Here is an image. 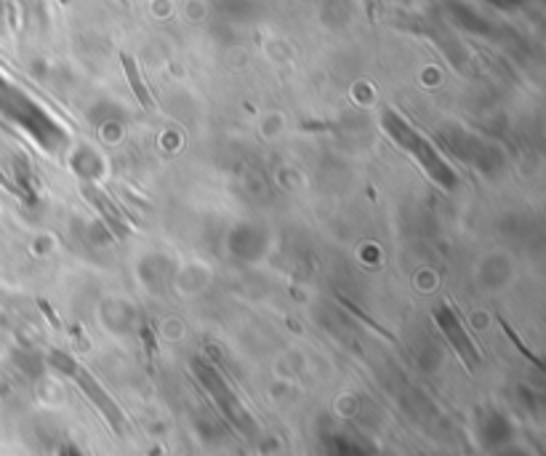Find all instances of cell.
I'll return each instance as SVG.
<instances>
[{"label": "cell", "instance_id": "cell-2", "mask_svg": "<svg viewBox=\"0 0 546 456\" xmlns=\"http://www.w3.org/2000/svg\"><path fill=\"white\" fill-rule=\"evenodd\" d=\"M435 318H437V323L445 328V334H448L451 344L456 347V352H459L461 358H464V363H467L469 368H475L477 366V352H475V347H472V342L467 339V334H464V328H459V323H456V318H453V312L448 310V307H437Z\"/></svg>", "mask_w": 546, "mask_h": 456}, {"label": "cell", "instance_id": "cell-1", "mask_svg": "<svg viewBox=\"0 0 546 456\" xmlns=\"http://www.w3.org/2000/svg\"><path fill=\"white\" fill-rule=\"evenodd\" d=\"M51 363H54L59 371H64L67 376H72V379H75V382L83 387V392H86L88 398H91V403H94V406L104 414V419L110 422L112 430L118 432V435H123V432H126V416H123V411L115 406V400H112L110 395L102 390V384L96 382L94 376L88 374L86 368L80 366V363H75V360H72L70 355H64V352H54V355H51Z\"/></svg>", "mask_w": 546, "mask_h": 456}, {"label": "cell", "instance_id": "cell-3", "mask_svg": "<svg viewBox=\"0 0 546 456\" xmlns=\"http://www.w3.org/2000/svg\"><path fill=\"white\" fill-rule=\"evenodd\" d=\"M120 62H123V67H126L128 83H131V88H134L136 99H139V102H142L144 107H147V110H152V104H155V102H152L150 91H147V86H144L142 75H139V70H136L134 59H131V56H128V54H120Z\"/></svg>", "mask_w": 546, "mask_h": 456}]
</instances>
